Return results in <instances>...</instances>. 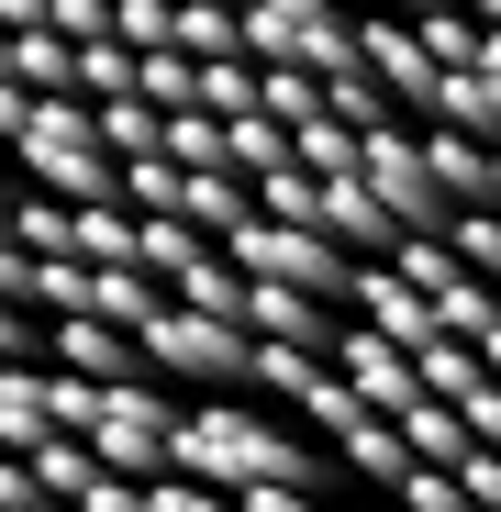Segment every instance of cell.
Segmentation results:
<instances>
[{
  "label": "cell",
  "mask_w": 501,
  "mask_h": 512,
  "mask_svg": "<svg viewBox=\"0 0 501 512\" xmlns=\"http://www.w3.org/2000/svg\"><path fill=\"white\" fill-rule=\"evenodd\" d=\"M167 468H201V479H223V490H334V468H346V446L334 457H312L290 423H268V412H245L234 390H201V412H179V457Z\"/></svg>",
  "instance_id": "obj_1"
},
{
  "label": "cell",
  "mask_w": 501,
  "mask_h": 512,
  "mask_svg": "<svg viewBox=\"0 0 501 512\" xmlns=\"http://www.w3.org/2000/svg\"><path fill=\"white\" fill-rule=\"evenodd\" d=\"M257 346H268V334L245 312H212V301H179V290L145 312L156 379H190V390H245V379H257Z\"/></svg>",
  "instance_id": "obj_2"
},
{
  "label": "cell",
  "mask_w": 501,
  "mask_h": 512,
  "mask_svg": "<svg viewBox=\"0 0 501 512\" xmlns=\"http://www.w3.org/2000/svg\"><path fill=\"white\" fill-rule=\"evenodd\" d=\"M357 179H368V190H379V201H390V212H401L412 234H446V223L468 212V201H457V190L435 179V145L412 134L401 112H390V123H368V156H357Z\"/></svg>",
  "instance_id": "obj_3"
},
{
  "label": "cell",
  "mask_w": 501,
  "mask_h": 512,
  "mask_svg": "<svg viewBox=\"0 0 501 512\" xmlns=\"http://www.w3.org/2000/svg\"><path fill=\"white\" fill-rule=\"evenodd\" d=\"M357 34H368V67L390 78V101L401 112H446V56L424 45V23H412V12H390V0H368V12H357Z\"/></svg>",
  "instance_id": "obj_4"
},
{
  "label": "cell",
  "mask_w": 501,
  "mask_h": 512,
  "mask_svg": "<svg viewBox=\"0 0 501 512\" xmlns=\"http://www.w3.org/2000/svg\"><path fill=\"white\" fill-rule=\"evenodd\" d=\"M45 357L56 368H90V379H156L145 334L112 323V312H45Z\"/></svg>",
  "instance_id": "obj_5"
},
{
  "label": "cell",
  "mask_w": 501,
  "mask_h": 512,
  "mask_svg": "<svg viewBox=\"0 0 501 512\" xmlns=\"http://www.w3.org/2000/svg\"><path fill=\"white\" fill-rule=\"evenodd\" d=\"M12 90H90V67H78V34H56V23H12Z\"/></svg>",
  "instance_id": "obj_6"
},
{
  "label": "cell",
  "mask_w": 501,
  "mask_h": 512,
  "mask_svg": "<svg viewBox=\"0 0 501 512\" xmlns=\"http://www.w3.org/2000/svg\"><path fill=\"white\" fill-rule=\"evenodd\" d=\"M101 123H112V156H156L167 145V101H145V90H112Z\"/></svg>",
  "instance_id": "obj_7"
},
{
  "label": "cell",
  "mask_w": 501,
  "mask_h": 512,
  "mask_svg": "<svg viewBox=\"0 0 501 512\" xmlns=\"http://www.w3.org/2000/svg\"><path fill=\"white\" fill-rule=\"evenodd\" d=\"M179 45L190 56H234L245 45V0H179Z\"/></svg>",
  "instance_id": "obj_8"
},
{
  "label": "cell",
  "mask_w": 501,
  "mask_h": 512,
  "mask_svg": "<svg viewBox=\"0 0 501 512\" xmlns=\"http://www.w3.org/2000/svg\"><path fill=\"white\" fill-rule=\"evenodd\" d=\"M468 12H479V23H501V0H468Z\"/></svg>",
  "instance_id": "obj_9"
}]
</instances>
